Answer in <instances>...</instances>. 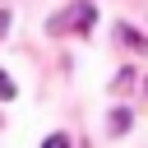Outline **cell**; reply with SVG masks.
I'll list each match as a JSON object with an SVG mask.
<instances>
[{"instance_id":"obj_1","label":"cell","mask_w":148,"mask_h":148,"mask_svg":"<svg viewBox=\"0 0 148 148\" xmlns=\"http://www.w3.org/2000/svg\"><path fill=\"white\" fill-rule=\"evenodd\" d=\"M92 18H97V9H92L88 0H79V5H69L65 14H56V18H51V32H65V28L88 32V28H92Z\"/></svg>"},{"instance_id":"obj_2","label":"cell","mask_w":148,"mask_h":148,"mask_svg":"<svg viewBox=\"0 0 148 148\" xmlns=\"http://www.w3.org/2000/svg\"><path fill=\"white\" fill-rule=\"evenodd\" d=\"M116 32H120V42H125V46H134V51H148V37H143V32H134L130 23H120Z\"/></svg>"},{"instance_id":"obj_3","label":"cell","mask_w":148,"mask_h":148,"mask_svg":"<svg viewBox=\"0 0 148 148\" xmlns=\"http://www.w3.org/2000/svg\"><path fill=\"white\" fill-rule=\"evenodd\" d=\"M130 130V111H111V134H125Z\"/></svg>"},{"instance_id":"obj_4","label":"cell","mask_w":148,"mask_h":148,"mask_svg":"<svg viewBox=\"0 0 148 148\" xmlns=\"http://www.w3.org/2000/svg\"><path fill=\"white\" fill-rule=\"evenodd\" d=\"M9 97H14V79L0 69V102H9Z\"/></svg>"},{"instance_id":"obj_5","label":"cell","mask_w":148,"mask_h":148,"mask_svg":"<svg viewBox=\"0 0 148 148\" xmlns=\"http://www.w3.org/2000/svg\"><path fill=\"white\" fill-rule=\"evenodd\" d=\"M42 148H69V134H46V143Z\"/></svg>"},{"instance_id":"obj_6","label":"cell","mask_w":148,"mask_h":148,"mask_svg":"<svg viewBox=\"0 0 148 148\" xmlns=\"http://www.w3.org/2000/svg\"><path fill=\"white\" fill-rule=\"evenodd\" d=\"M5 28H9V9H0V32H5Z\"/></svg>"}]
</instances>
